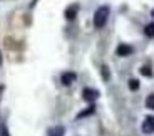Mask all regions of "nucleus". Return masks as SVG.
<instances>
[{"instance_id": "nucleus-1", "label": "nucleus", "mask_w": 154, "mask_h": 136, "mask_svg": "<svg viewBox=\"0 0 154 136\" xmlns=\"http://www.w3.org/2000/svg\"><path fill=\"white\" fill-rule=\"evenodd\" d=\"M109 7L107 5H102V7H99L96 10V14H94V27L96 29H102L107 24V19H109Z\"/></svg>"}, {"instance_id": "nucleus-2", "label": "nucleus", "mask_w": 154, "mask_h": 136, "mask_svg": "<svg viewBox=\"0 0 154 136\" xmlns=\"http://www.w3.org/2000/svg\"><path fill=\"white\" fill-rule=\"evenodd\" d=\"M82 97H84L87 103H94L97 97H99V91L91 89V87H85V89L82 91Z\"/></svg>"}, {"instance_id": "nucleus-3", "label": "nucleus", "mask_w": 154, "mask_h": 136, "mask_svg": "<svg viewBox=\"0 0 154 136\" xmlns=\"http://www.w3.org/2000/svg\"><path fill=\"white\" fill-rule=\"evenodd\" d=\"M143 133H146V134L154 133V116H147L146 119H144V123H143Z\"/></svg>"}, {"instance_id": "nucleus-4", "label": "nucleus", "mask_w": 154, "mask_h": 136, "mask_svg": "<svg viewBox=\"0 0 154 136\" xmlns=\"http://www.w3.org/2000/svg\"><path fill=\"white\" fill-rule=\"evenodd\" d=\"M116 52H117V55H121V57H126V55H131L132 52H134V49H132L131 46H127V44H121Z\"/></svg>"}, {"instance_id": "nucleus-5", "label": "nucleus", "mask_w": 154, "mask_h": 136, "mask_svg": "<svg viewBox=\"0 0 154 136\" xmlns=\"http://www.w3.org/2000/svg\"><path fill=\"white\" fill-rule=\"evenodd\" d=\"M75 79H77V76H75L74 72H64V74L60 76V82H62L64 86H70L74 81H75Z\"/></svg>"}, {"instance_id": "nucleus-6", "label": "nucleus", "mask_w": 154, "mask_h": 136, "mask_svg": "<svg viewBox=\"0 0 154 136\" xmlns=\"http://www.w3.org/2000/svg\"><path fill=\"white\" fill-rule=\"evenodd\" d=\"M77 10H79V5H70V7L66 10V19L67 20H74V19H75Z\"/></svg>"}, {"instance_id": "nucleus-7", "label": "nucleus", "mask_w": 154, "mask_h": 136, "mask_svg": "<svg viewBox=\"0 0 154 136\" xmlns=\"http://www.w3.org/2000/svg\"><path fill=\"white\" fill-rule=\"evenodd\" d=\"M144 34L152 39V37H154V24H147L146 27H144Z\"/></svg>"}, {"instance_id": "nucleus-8", "label": "nucleus", "mask_w": 154, "mask_h": 136, "mask_svg": "<svg viewBox=\"0 0 154 136\" xmlns=\"http://www.w3.org/2000/svg\"><path fill=\"white\" fill-rule=\"evenodd\" d=\"M94 109H96V106H89V108L87 109H85V111H82V113H79V116H77V118H84V116H89V114H92L94 113Z\"/></svg>"}, {"instance_id": "nucleus-9", "label": "nucleus", "mask_w": 154, "mask_h": 136, "mask_svg": "<svg viewBox=\"0 0 154 136\" xmlns=\"http://www.w3.org/2000/svg\"><path fill=\"white\" fill-rule=\"evenodd\" d=\"M146 108L154 109V94H149V96L146 97Z\"/></svg>"}, {"instance_id": "nucleus-10", "label": "nucleus", "mask_w": 154, "mask_h": 136, "mask_svg": "<svg viewBox=\"0 0 154 136\" xmlns=\"http://www.w3.org/2000/svg\"><path fill=\"white\" fill-rule=\"evenodd\" d=\"M129 89L131 91H137L139 89V81L137 79H131V81H129Z\"/></svg>"}, {"instance_id": "nucleus-11", "label": "nucleus", "mask_w": 154, "mask_h": 136, "mask_svg": "<svg viewBox=\"0 0 154 136\" xmlns=\"http://www.w3.org/2000/svg\"><path fill=\"white\" fill-rule=\"evenodd\" d=\"M50 134L52 136H62L64 134V128H62V126H57V128H54L50 131Z\"/></svg>"}, {"instance_id": "nucleus-12", "label": "nucleus", "mask_w": 154, "mask_h": 136, "mask_svg": "<svg viewBox=\"0 0 154 136\" xmlns=\"http://www.w3.org/2000/svg\"><path fill=\"white\" fill-rule=\"evenodd\" d=\"M100 71H102V77H104V81H109V77H111V74H109V67L107 66H102V67H100Z\"/></svg>"}, {"instance_id": "nucleus-13", "label": "nucleus", "mask_w": 154, "mask_h": 136, "mask_svg": "<svg viewBox=\"0 0 154 136\" xmlns=\"http://www.w3.org/2000/svg\"><path fill=\"white\" fill-rule=\"evenodd\" d=\"M141 74L146 76V77H151V76H152V71H151V67L144 66V67H141Z\"/></svg>"}, {"instance_id": "nucleus-14", "label": "nucleus", "mask_w": 154, "mask_h": 136, "mask_svg": "<svg viewBox=\"0 0 154 136\" xmlns=\"http://www.w3.org/2000/svg\"><path fill=\"white\" fill-rule=\"evenodd\" d=\"M0 136H10L7 128H5V125H2V123H0Z\"/></svg>"}, {"instance_id": "nucleus-15", "label": "nucleus", "mask_w": 154, "mask_h": 136, "mask_svg": "<svg viewBox=\"0 0 154 136\" xmlns=\"http://www.w3.org/2000/svg\"><path fill=\"white\" fill-rule=\"evenodd\" d=\"M0 66H2V54H0Z\"/></svg>"}, {"instance_id": "nucleus-16", "label": "nucleus", "mask_w": 154, "mask_h": 136, "mask_svg": "<svg viewBox=\"0 0 154 136\" xmlns=\"http://www.w3.org/2000/svg\"><path fill=\"white\" fill-rule=\"evenodd\" d=\"M151 15H152V17H154V8H152V12H151Z\"/></svg>"}, {"instance_id": "nucleus-17", "label": "nucleus", "mask_w": 154, "mask_h": 136, "mask_svg": "<svg viewBox=\"0 0 154 136\" xmlns=\"http://www.w3.org/2000/svg\"><path fill=\"white\" fill-rule=\"evenodd\" d=\"M2 89H4V87H0V93H2Z\"/></svg>"}]
</instances>
